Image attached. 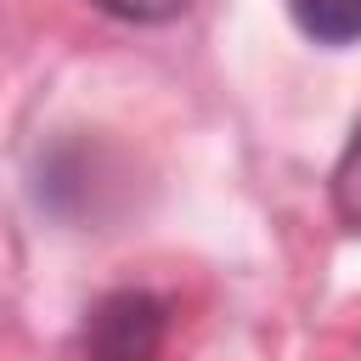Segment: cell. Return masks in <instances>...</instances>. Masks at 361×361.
<instances>
[{
	"label": "cell",
	"mask_w": 361,
	"mask_h": 361,
	"mask_svg": "<svg viewBox=\"0 0 361 361\" xmlns=\"http://www.w3.org/2000/svg\"><path fill=\"white\" fill-rule=\"evenodd\" d=\"M169 305L152 288H113L90 305L79 355L85 361H164Z\"/></svg>",
	"instance_id": "1"
},
{
	"label": "cell",
	"mask_w": 361,
	"mask_h": 361,
	"mask_svg": "<svg viewBox=\"0 0 361 361\" xmlns=\"http://www.w3.org/2000/svg\"><path fill=\"white\" fill-rule=\"evenodd\" d=\"M288 17L316 45H355L361 39V0H288Z\"/></svg>",
	"instance_id": "2"
},
{
	"label": "cell",
	"mask_w": 361,
	"mask_h": 361,
	"mask_svg": "<svg viewBox=\"0 0 361 361\" xmlns=\"http://www.w3.org/2000/svg\"><path fill=\"white\" fill-rule=\"evenodd\" d=\"M333 214L350 231H361V124L350 130V141H344V152L333 164Z\"/></svg>",
	"instance_id": "3"
},
{
	"label": "cell",
	"mask_w": 361,
	"mask_h": 361,
	"mask_svg": "<svg viewBox=\"0 0 361 361\" xmlns=\"http://www.w3.org/2000/svg\"><path fill=\"white\" fill-rule=\"evenodd\" d=\"M96 11H107V17H118V23H169V17H180L192 0H90Z\"/></svg>",
	"instance_id": "4"
}]
</instances>
